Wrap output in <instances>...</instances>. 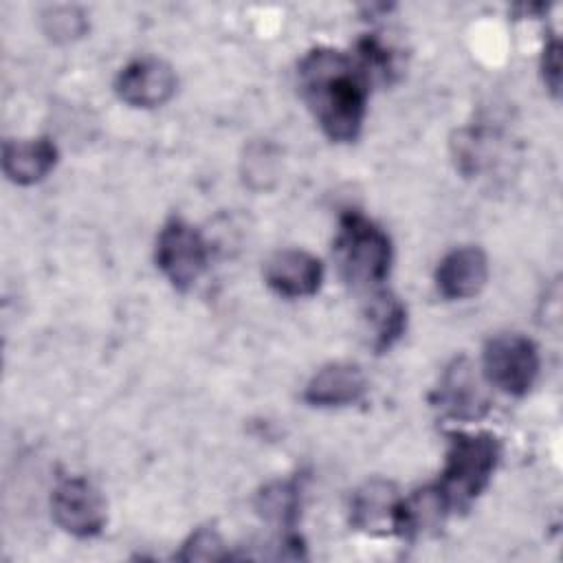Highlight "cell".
Listing matches in <instances>:
<instances>
[{
	"instance_id": "6da1fadb",
	"label": "cell",
	"mask_w": 563,
	"mask_h": 563,
	"mask_svg": "<svg viewBox=\"0 0 563 563\" xmlns=\"http://www.w3.org/2000/svg\"><path fill=\"white\" fill-rule=\"evenodd\" d=\"M369 86L356 57L336 48H314L299 64L301 97L323 134L334 143L358 139Z\"/></svg>"
},
{
	"instance_id": "7a4b0ae2",
	"label": "cell",
	"mask_w": 563,
	"mask_h": 563,
	"mask_svg": "<svg viewBox=\"0 0 563 563\" xmlns=\"http://www.w3.org/2000/svg\"><path fill=\"white\" fill-rule=\"evenodd\" d=\"M339 273L356 290H378L391 268L389 235L361 211H345L334 240Z\"/></svg>"
},
{
	"instance_id": "3957f363",
	"label": "cell",
	"mask_w": 563,
	"mask_h": 563,
	"mask_svg": "<svg viewBox=\"0 0 563 563\" xmlns=\"http://www.w3.org/2000/svg\"><path fill=\"white\" fill-rule=\"evenodd\" d=\"M501 457V444L493 433H453L438 479V488L451 510H466L488 486Z\"/></svg>"
},
{
	"instance_id": "277c9868",
	"label": "cell",
	"mask_w": 563,
	"mask_h": 563,
	"mask_svg": "<svg viewBox=\"0 0 563 563\" xmlns=\"http://www.w3.org/2000/svg\"><path fill=\"white\" fill-rule=\"evenodd\" d=\"M541 369L539 347L519 332L495 334L482 354L484 380L508 396H526Z\"/></svg>"
},
{
	"instance_id": "5b68a950",
	"label": "cell",
	"mask_w": 563,
	"mask_h": 563,
	"mask_svg": "<svg viewBox=\"0 0 563 563\" xmlns=\"http://www.w3.org/2000/svg\"><path fill=\"white\" fill-rule=\"evenodd\" d=\"M158 271L176 290H189L209 264V246L202 233L183 218H169L154 249Z\"/></svg>"
},
{
	"instance_id": "8992f818",
	"label": "cell",
	"mask_w": 563,
	"mask_h": 563,
	"mask_svg": "<svg viewBox=\"0 0 563 563\" xmlns=\"http://www.w3.org/2000/svg\"><path fill=\"white\" fill-rule=\"evenodd\" d=\"M51 512L55 523L77 537H97L106 526V499L84 477H64L53 488Z\"/></svg>"
},
{
	"instance_id": "52a82bcc",
	"label": "cell",
	"mask_w": 563,
	"mask_h": 563,
	"mask_svg": "<svg viewBox=\"0 0 563 563\" xmlns=\"http://www.w3.org/2000/svg\"><path fill=\"white\" fill-rule=\"evenodd\" d=\"M174 68L158 57H141L121 68L114 81L117 97L132 108H158L176 92Z\"/></svg>"
},
{
	"instance_id": "ba28073f",
	"label": "cell",
	"mask_w": 563,
	"mask_h": 563,
	"mask_svg": "<svg viewBox=\"0 0 563 563\" xmlns=\"http://www.w3.org/2000/svg\"><path fill=\"white\" fill-rule=\"evenodd\" d=\"M433 405L455 420H477L488 411L490 398L468 358L460 356L446 367L433 391Z\"/></svg>"
},
{
	"instance_id": "9c48e42d",
	"label": "cell",
	"mask_w": 563,
	"mask_h": 563,
	"mask_svg": "<svg viewBox=\"0 0 563 563\" xmlns=\"http://www.w3.org/2000/svg\"><path fill=\"white\" fill-rule=\"evenodd\" d=\"M264 279L282 297H310L321 288L323 264L308 251L282 249L266 260Z\"/></svg>"
},
{
	"instance_id": "30bf717a",
	"label": "cell",
	"mask_w": 563,
	"mask_h": 563,
	"mask_svg": "<svg viewBox=\"0 0 563 563\" xmlns=\"http://www.w3.org/2000/svg\"><path fill=\"white\" fill-rule=\"evenodd\" d=\"M488 279V260L479 246L449 251L435 268V288L444 299H471Z\"/></svg>"
},
{
	"instance_id": "8fae6325",
	"label": "cell",
	"mask_w": 563,
	"mask_h": 563,
	"mask_svg": "<svg viewBox=\"0 0 563 563\" xmlns=\"http://www.w3.org/2000/svg\"><path fill=\"white\" fill-rule=\"evenodd\" d=\"M400 495L391 482L369 479L350 501V521L367 534H396Z\"/></svg>"
},
{
	"instance_id": "7c38bea8",
	"label": "cell",
	"mask_w": 563,
	"mask_h": 563,
	"mask_svg": "<svg viewBox=\"0 0 563 563\" xmlns=\"http://www.w3.org/2000/svg\"><path fill=\"white\" fill-rule=\"evenodd\" d=\"M367 389V378L356 363L336 361L323 365L306 385L303 400L312 407H345L358 402Z\"/></svg>"
},
{
	"instance_id": "4fadbf2b",
	"label": "cell",
	"mask_w": 563,
	"mask_h": 563,
	"mask_svg": "<svg viewBox=\"0 0 563 563\" xmlns=\"http://www.w3.org/2000/svg\"><path fill=\"white\" fill-rule=\"evenodd\" d=\"M57 145L46 139L7 141L2 147V172L15 185H35L57 165Z\"/></svg>"
},
{
	"instance_id": "5bb4252c",
	"label": "cell",
	"mask_w": 563,
	"mask_h": 563,
	"mask_svg": "<svg viewBox=\"0 0 563 563\" xmlns=\"http://www.w3.org/2000/svg\"><path fill=\"white\" fill-rule=\"evenodd\" d=\"M451 512L446 497L438 488V484L424 486L413 490L409 497L400 499L398 519H396V534L402 539H416L435 532L446 515Z\"/></svg>"
},
{
	"instance_id": "9a60e30c",
	"label": "cell",
	"mask_w": 563,
	"mask_h": 563,
	"mask_svg": "<svg viewBox=\"0 0 563 563\" xmlns=\"http://www.w3.org/2000/svg\"><path fill=\"white\" fill-rule=\"evenodd\" d=\"M365 319L372 332V347L380 354L387 352L405 334L407 308L394 292L378 288L367 297Z\"/></svg>"
},
{
	"instance_id": "2e32d148",
	"label": "cell",
	"mask_w": 563,
	"mask_h": 563,
	"mask_svg": "<svg viewBox=\"0 0 563 563\" xmlns=\"http://www.w3.org/2000/svg\"><path fill=\"white\" fill-rule=\"evenodd\" d=\"M299 506H301V486L297 479L273 482L266 488H262L255 499L257 512L266 521L277 523L284 530V534L292 532L299 519Z\"/></svg>"
},
{
	"instance_id": "e0dca14e",
	"label": "cell",
	"mask_w": 563,
	"mask_h": 563,
	"mask_svg": "<svg viewBox=\"0 0 563 563\" xmlns=\"http://www.w3.org/2000/svg\"><path fill=\"white\" fill-rule=\"evenodd\" d=\"M42 29L53 42H70L88 31V20L81 9L70 4L48 7L42 15Z\"/></svg>"
},
{
	"instance_id": "ac0fdd59",
	"label": "cell",
	"mask_w": 563,
	"mask_h": 563,
	"mask_svg": "<svg viewBox=\"0 0 563 563\" xmlns=\"http://www.w3.org/2000/svg\"><path fill=\"white\" fill-rule=\"evenodd\" d=\"M176 559H180V561H222V559H229V552L224 548L222 537L213 528H198L183 543Z\"/></svg>"
},
{
	"instance_id": "d6986e66",
	"label": "cell",
	"mask_w": 563,
	"mask_h": 563,
	"mask_svg": "<svg viewBox=\"0 0 563 563\" xmlns=\"http://www.w3.org/2000/svg\"><path fill=\"white\" fill-rule=\"evenodd\" d=\"M541 77L545 88L552 92V97H559L561 92V42L559 37H552L541 55Z\"/></svg>"
}]
</instances>
